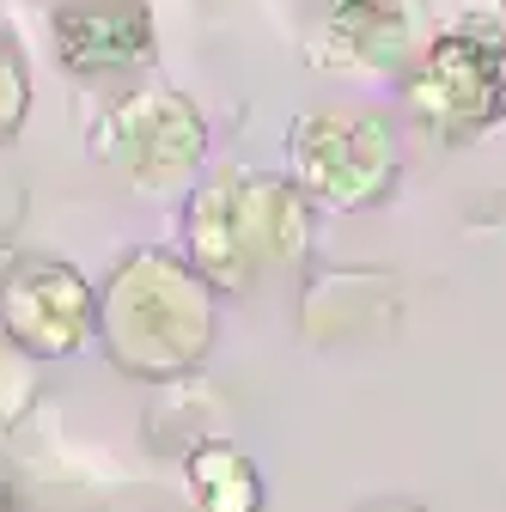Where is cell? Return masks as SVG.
<instances>
[{"mask_svg": "<svg viewBox=\"0 0 506 512\" xmlns=\"http://www.w3.org/2000/svg\"><path fill=\"white\" fill-rule=\"evenodd\" d=\"M311 135L324 141V147L299 141V159L311 165V183L342 196V202L372 196L378 177H385V147H378L372 122H311Z\"/></svg>", "mask_w": 506, "mask_h": 512, "instance_id": "3", "label": "cell"}, {"mask_svg": "<svg viewBox=\"0 0 506 512\" xmlns=\"http://www.w3.org/2000/svg\"><path fill=\"white\" fill-rule=\"evenodd\" d=\"M61 31V55L80 74H104V68H129L147 55L153 25L141 0H74L68 13L55 19Z\"/></svg>", "mask_w": 506, "mask_h": 512, "instance_id": "2", "label": "cell"}, {"mask_svg": "<svg viewBox=\"0 0 506 512\" xmlns=\"http://www.w3.org/2000/svg\"><path fill=\"white\" fill-rule=\"evenodd\" d=\"M415 104H421V116H433L439 128H482L494 110H500V55H494V43H482V37H446L433 49V61H427V74L415 80Z\"/></svg>", "mask_w": 506, "mask_h": 512, "instance_id": "1", "label": "cell"}]
</instances>
